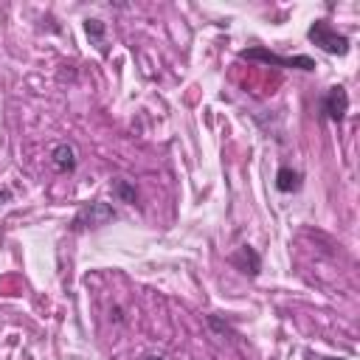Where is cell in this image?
Segmentation results:
<instances>
[{
	"label": "cell",
	"mask_w": 360,
	"mask_h": 360,
	"mask_svg": "<svg viewBox=\"0 0 360 360\" xmlns=\"http://www.w3.org/2000/svg\"><path fill=\"white\" fill-rule=\"evenodd\" d=\"M307 37H309V42H315L321 51H326L332 56H346L349 53V37L340 34L338 28H332L326 20H315L309 25Z\"/></svg>",
	"instance_id": "1"
},
{
	"label": "cell",
	"mask_w": 360,
	"mask_h": 360,
	"mask_svg": "<svg viewBox=\"0 0 360 360\" xmlns=\"http://www.w3.org/2000/svg\"><path fill=\"white\" fill-rule=\"evenodd\" d=\"M242 59H256V62H264V65H276V68H298V70H312L315 62L309 56H278L267 48H245L239 51Z\"/></svg>",
	"instance_id": "2"
},
{
	"label": "cell",
	"mask_w": 360,
	"mask_h": 360,
	"mask_svg": "<svg viewBox=\"0 0 360 360\" xmlns=\"http://www.w3.org/2000/svg\"><path fill=\"white\" fill-rule=\"evenodd\" d=\"M112 219H115V208L110 202L96 200V202H87V205L79 208V214L73 217V225L76 228H101Z\"/></svg>",
	"instance_id": "3"
},
{
	"label": "cell",
	"mask_w": 360,
	"mask_h": 360,
	"mask_svg": "<svg viewBox=\"0 0 360 360\" xmlns=\"http://www.w3.org/2000/svg\"><path fill=\"white\" fill-rule=\"evenodd\" d=\"M321 110H323V115L329 121H343V115L349 112V96H346V90L340 84L338 87H329L326 96H323Z\"/></svg>",
	"instance_id": "4"
},
{
	"label": "cell",
	"mask_w": 360,
	"mask_h": 360,
	"mask_svg": "<svg viewBox=\"0 0 360 360\" xmlns=\"http://www.w3.org/2000/svg\"><path fill=\"white\" fill-rule=\"evenodd\" d=\"M231 264L239 267L245 276H259V270H262V259H259V253L250 245L236 248V253L231 256Z\"/></svg>",
	"instance_id": "5"
},
{
	"label": "cell",
	"mask_w": 360,
	"mask_h": 360,
	"mask_svg": "<svg viewBox=\"0 0 360 360\" xmlns=\"http://www.w3.org/2000/svg\"><path fill=\"white\" fill-rule=\"evenodd\" d=\"M51 163H53V169L62 172V174L73 172L76 163H79V160H76V149H73L70 143H56L53 152H51Z\"/></svg>",
	"instance_id": "6"
},
{
	"label": "cell",
	"mask_w": 360,
	"mask_h": 360,
	"mask_svg": "<svg viewBox=\"0 0 360 360\" xmlns=\"http://www.w3.org/2000/svg\"><path fill=\"white\" fill-rule=\"evenodd\" d=\"M298 186H301V174H298L295 169L281 166V169L276 172V188H278V191L290 194V191H298Z\"/></svg>",
	"instance_id": "7"
},
{
	"label": "cell",
	"mask_w": 360,
	"mask_h": 360,
	"mask_svg": "<svg viewBox=\"0 0 360 360\" xmlns=\"http://www.w3.org/2000/svg\"><path fill=\"white\" fill-rule=\"evenodd\" d=\"M112 191H115V197H121V202H135V188L127 180H115Z\"/></svg>",
	"instance_id": "8"
},
{
	"label": "cell",
	"mask_w": 360,
	"mask_h": 360,
	"mask_svg": "<svg viewBox=\"0 0 360 360\" xmlns=\"http://www.w3.org/2000/svg\"><path fill=\"white\" fill-rule=\"evenodd\" d=\"M84 31H87V37H93L96 42H101V37H104V22H101V20H87V22H84Z\"/></svg>",
	"instance_id": "9"
},
{
	"label": "cell",
	"mask_w": 360,
	"mask_h": 360,
	"mask_svg": "<svg viewBox=\"0 0 360 360\" xmlns=\"http://www.w3.org/2000/svg\"><path fill=\"white\" fill-rule=\"evenodd\" d=\"M6 200H11V191H6V188H3V191H0V205H3Z\"/></svg>",
	"instance_id": "10"
},
{
	"label": "cell",
	"mask_w": 360,
	"mask_h": 360,
	"mask_svg": "<svg viewBox=\"0 0 360 360\" xmlns=\"http://www.w3.org/2000/svg\"><path fill=\"white\" fill-rule=\"evenodd\" d=\"M141 360H166L163 354H146V357H141Z\"/></svg>",
	"instance_id": "11"
},
{
	"label": "cell",
	"mask_w": 360,
	"mask_h": 360,
	"mask_svg": "<svg viewBox=\"0 0 360 360\" xmlns=\"http://www.w3.org/2000/svg\"><path fill=\"white\" fill-rule=\"evenodd\" d=\"M323 360H340V357H323Z\"/></svg>",
	"instance_id": "12"
}]
</instances>
